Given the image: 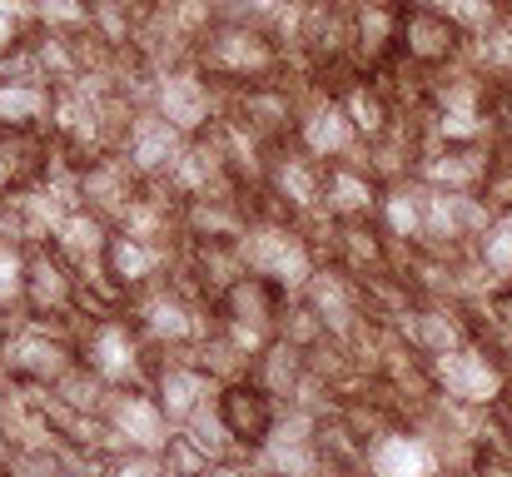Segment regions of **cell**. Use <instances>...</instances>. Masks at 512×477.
Wrapping results in <instances>:
<instances>
[{"label": "cell", "instance_id": "obj_3", "mask_svg": "<svg viewBox=\"0 0 512 477\" xmlns=\"http://www.w3.org/2000/svg\"><path fill=\"white\" fill-rule=\"evenodd\" d=\"M214 65L229 75H264L274 65V50L259 30H224L214 40Z\"/></svg>", "mask_w": 512, "mask_h": 477}, {"label": "cell", "instance_id": "obj_6", "mask_svg": "<svg viewBox=\"0 0 512 477\" xmlns=\"http://www.w3.org/2000/svg\"><path fill=\"white\" fill-rule=\"evenodd\" d=\"M473 50H478V65L483 70L512 75V15H498L483 35H473Z\"/></svg>", "mask_w": 512, "mask_h": 477}, {"label": "cell", "instance_id": "obj_9", "mask_svg": "<svg viewBox=\"0 0 512 477\" xmlns=\"http://www.w3.org/2000/svg\"><path fill=\"white\" fill-rule=\"evenodd\" d=\"M244 115H249L259 130H284V125L294 120V105H289V95H279V90H254V95L244 100Z\"/></svg>", "mask_w": 512, "mask_h": 477}, {"label": "cell", "instance_id": "obj_2", "mask_svg": "<svg viewBox=\"0 0 512 477\" xmlns=\"http://www.w3.org/2000/svg\"><path fill=\"white\" fill-rule=\"evenodd\" d=\"M299 140H304V150L314 159H339L353 150L358 130H353V120H348V110L339 100H329V105H319V110H309L299 120Z\"/></svg>", "mask_w": 512, "mask_h": 477}, {"label": "cell", "instance_id": "obj_5", "mask_svg": "<svg viewBox=\"0 0 512 477\" xmlns=\"http://www.w3.org/2000/svg\"><path fill=\"white\" fill-rule=\"evenodd\" d=\"M373 473L378 477H428V453L413 438H383L373 448Z\"/></svg>", "mask_w": 512, "mask_h": 477}, {"label": "cell", "instance_id": "obj_4", "mask_svg": "<svg viewBox=\"0 0 512 477\" xmlns=\"http://www.w3.org/2000/svg\"><path fill=\"white\" fill-rule=\"evenodd\" d=\"M324 204L329 209H339V214H363V209H373V179H368V169H353V164H334L329 174H324Z\"/></svg>", "mask_w": 512, "mask_h": 477}, {"label": "cell", "instance_id": "obj_7", "mask_svg": "<svg viewBox=\"0 0 512 477\" xmlns=\"http://www.w3.org/2000/svg\"><path fill=\"white\" fill-rule=\"evenodd\" d=\"M343 110H348V120H353V130L358 135H368V140H378L383 130H388V110H383V100H378V90H368V85H353L348 95L339 100Z\"/></svg>", "mask_w": 512, "mask_h": 477}, {"label": "cell", "instance_id": "obj_1", "mask_svg": "<svg viewBox=\"0 0 512 477\" xmlns=\"http://www.w3.org/2000/svg\"><path fill=\"white\" fill-rule=\"evenodd\" d=\"M398 45L418 65H443V60H453L463 50V25L448 10L408 5V10H398Z\"/></svg>", "mask_w": 512, "mask_h": 477}, {"label": "cell", "instance_id": "obj_10", "mask_svg": "<svg viewBox=\"0 0 512 477\" xmlns=\"http://www.w3.org/2000/svg\"><path fill=\"white\" fill-rule=\"evenodd\" d=\"M413 5H433V10H453V0H413Z\"/></svg>", "mask_w": 512, "mask_h": 477}, {"label": "cell", "instance_id": "obj_8", "mask_svg": "<svg viewBox=\"0 0 512 477\" xmlns=\"http://www.w3.org/2000/svg\"><path fill=\"white\" fill-rule=\"evenodd\" d=\"M165 110H170L174 125H199V120L209 115V95H204V85H199V80L179 75V80L165 85Z\"/></svg>", "mask_w": 512, "mask_h": 477}]
</instances>
